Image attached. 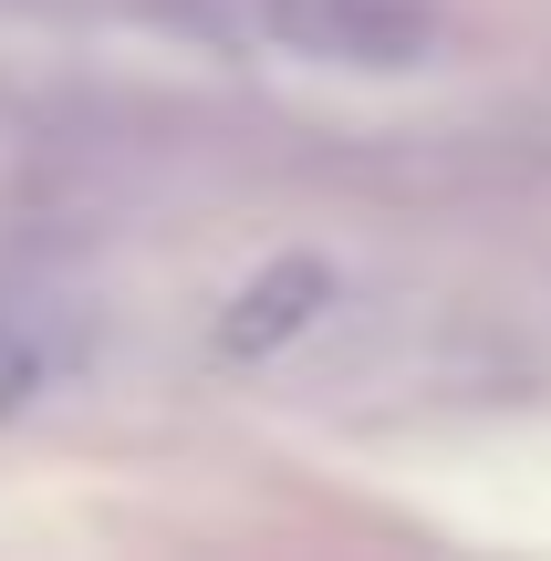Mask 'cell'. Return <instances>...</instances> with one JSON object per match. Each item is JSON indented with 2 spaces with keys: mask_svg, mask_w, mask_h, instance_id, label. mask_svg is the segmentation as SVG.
Segmentation results:
<instances>
[{
  "mask_svg": "<svg viewBox=\"0 0 551 561\" xmlns=\"http://www.w3.org/2000/svg\"><path fill=\"white\" fill-rule=\"evenodd\" d=\"M198 11L333 73H406L437 42V0H198Z\"/></svg>",
  "mask_w": 551,
  "mask_h": 561,
  "instance_id": "cell-1",
  "label": "cell"
}]
</instances>
